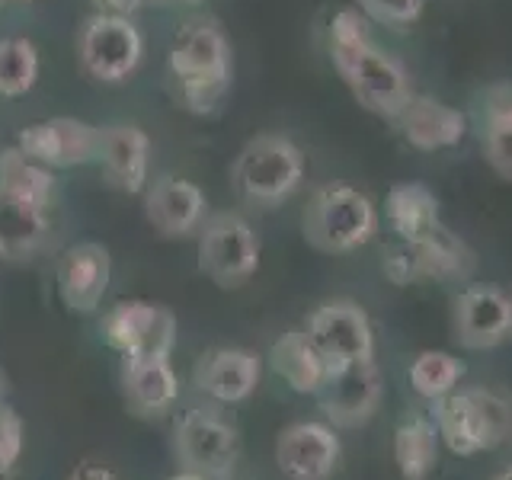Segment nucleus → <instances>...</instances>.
<instances>
[{"mask_svg": "<svg viewBox=\"0 0 512 480\" xmlns=\"http://www.w3.org/2000/svg\"><path fill=\"white\" fill-rule=\"evenodd\" d=\"M330 58L356 103L381 119H397L413 100L410 74L394 55L375 45L368 16L359 7H346L330 20Z\"/></svg>", "mask_w": 512, "mask_h": 480, "instance_id": "obj_1", "label": "nucleus"}, {"mask_svg": "<svg viewBox=\"0 0 512 480\" xmlns=\"http://www.w3.org/2000/svg\"><path fill=\"white\" fill-rule=\"evenodd\" d=\"M356 7L368 16V23L407 29L423 16V0H356Z\"/></svg>", "mask_w": 512, "mask_h": 480, "instance_id": "obj_29", "label": "nucleus"}, {"mask_svg": "<svg viewBox=\"0 0 512 480\" xmlns=\"http://www.w3.org/2000/svg\"><path fill=\"white\" fill-rule=\"evenodd\" d=\"M496 480H512V468H506V471H503L500 477H496Z\"/></svg>", "mask_w": 512, "mask_h": 480, "instance_id": "obj_37", "label": "nucleus"}, {"mask_svg": "<svg viewBox=\"0 0 512 480\" xmlns=\"http://www.w3.org/2000/svg\"><path fill=\"white\" fill-rule=\"evenodd\" d=\"M199 269L221 288H240L260 269V237L237 212H218L199 228Z\"/></svg>", "mask_w": 512, "mask_h": 480, "instance_id": "obj_9", "label": "nucleus"}, {"mask_svg": "<svg viewBox=\"0 0 512 480\" xmlns=\"http://www.w3.org/2000/svg\"><path fill=\"white\" fill-rule=\"evenodd\" d=\"M122 391L125 404L135 416L154 420L167 416L180 400V375L170 359H125L122 362Z\"/></svg>", "mask_w": 512, "mask_h": 480, "instance_id": "obj_21", "label": "nucleus"}, {"mask_svg": "<svg viewBox=\"0 0 512 480\" xmlns=\"http://www.w3.org/2000/svg\"><path fill=\"white\" fill-rule=\"evenodd\" d=\"M167 71L189 112H212L231 87V45L215 23H186L170 45Z\"/></svg>", "mask_w": 512, "mask_h": 480, "instance_id": "obj_3", "label": "nucleus"}, {"mask_svg": "<svg viewBox=\"0 0 512 480\" xmlns=\"http://www.w3.org/2000/svg\"><path fill=\"white\" fill-rule=\"evenodd\" d=\"M173 452L183 471L202 474L208 480H224L240 458L237 426L218 407H192L173 429Z\"/></svg>", "mask_w": 512, "mask_h": 480, "instance_id": "obj_7", "label": "nucleus"}, {"mask_svg": "<svg viewBox=\"0 0 512 480\" xmlns=\"http://www.w3.org/2000/svg\"><path fill=\"white\" fill-rule=\"evenodd\" d=\"M381 394H384L381 372L372 359V362L330 365V372L314 397L333 426L356 429V426H365L378 413Z\"/></svg>", "mask_w": 512, "mask_h": 480, "instance_id": "obj_13", "label": "nucleus"}, {"mask_svg": "<svg viewBox=\"0 0 512 480\" xmlns=\"http://www.w3.org/2000/svg\"><path fill=\"white\" fill-rule=\"evenodd\" d=\"M400 135L416 151H448L468 135V116L432 96L413 93V100L394 119Z\"/></svg>", "mask_w": 512, "mask_h": 480, "instance_id": "obj_18", "label": "nucleus"}, {"mask_svg": "<svg viewBox=\"0 0 512 480\" xmlns=\"http://www.w3.org/2000/svg\"><path fill=\"white\" fill-rule=\"evenodd\" d=\"M263 378V362L250 349H212L196 365V388L215 404H240Z\"/></svg>", "mask_w": 512, "mask_h": 480, "instance_id": "obj_19", "label": "nucleus"}, {"mask_svg": "<svg viewBox=\"0 0 512 480\" xmlns=\"http://www.w3.org/2000/svg\"><path fill=\"white\" fill-rule=\"evenodd\" d=\"M340 439L324 423H292L276 442V464L288 480H327L340 464Z\"/></svg>", "mask_w": 512, "mask_h": 480, "instance_id": "obj_16", "label": "nucleus"}, {"mask_svg": "<svg viewBox=\"0 0 512 480\" xmlns=\"http://www.w3.org/2000/svg\"><path fill=\"white\" fill-rule=\"evenodd\" d=\"M112 260L103 244H74L58 263V295L74 314H93L109 288Z\"/></svg>", "mask_w": 512, "mask_h": 480, "instance_id": "obj_17", "label": "nucleus"}, {"mask_svg": "<svg viewBox=\"0 0 512 480\" xmlns=\"http://www.w3.org/2000/svg\"><path fill=\"white\" fill-rule=\"evenodd\" d=\"M4 4H7V0H0V7H4Z\"/></svg>", "mask_w": 512, "mask_h": 480, "instance_id": "obj_39", "label": "nucleus"}, {"mask_svg": "<svg viewBox=\"0 0 512 480\" xmlns=\"http://www.w3.org/2000/svg\"><path fill=\"white\" fill-rule=\"evenodd\" d=\"M269 365L298 394H317L330 372V362L320 356V349L304 330L282 333L269 349Z\"/></svg>", "mask_w": 512, "mask_h": 480, "instance_id": "obj_24", "label": "nucleus"}, {"mask_svg": "<svg viewBox=\"0 0 512 480\" xmlns=\"http://www.w3.org/2000/svg\"><path fill=\"white\" fill-rule=\"evenodd\" d=\"M304 333L320 349L330 365L346 362H372L375 359V333L368 314L352 301H324L308 317Z\"/></svg>", "mask_w": 512, "mask_h": 480, "instance_id": "obj_14", "label": "nucleus"}, {"mask_svg": "<svg viewBox=\"0 0 512 480\" xmlns=\"http://www.w3.org/2000/svg\"><path fill=\"white\" fill-rule=\"evenodd\" d=\"M205 205V192L196 183L164 176L144 196V215L164 237H189L205 224Z\"/></svg>", "mask_w": 512, "mask_h": 480, "instance_id": "obj_20", "label": "nucleus"}, {"mask_svg": "<svg viewBox=\"0 0 512 480\" xmlns=\"http://www.w3.org/2000/svg\"><path fill=\"white\" fill-rule=\"evenodd\" d=\"M39 80V52L29 39H0V96H26Z\"/></svg>", "mask_w": 512, "mask_h": 480, "instance_id": "obj_27", "label": "nucleus"}, {"mask_svg": "<svg viewBox=\"0 0 512 480\" xmlns=\"http://www.w3.org/2000/svg\"><path fill=\"white\" fill-rule=\"evenodd\" d=\"M304 180V154L285 135H256L234 157L231 183L253 208L282 205Z\"/></svg>", "mask_w": 512, "mask_h": 480, "instance_id": "obj_5", "label": "nucleus"}, {"mask_svg": "<svg viewBox=\"0 0 512 480\" xmlns=\"http://www.w3.org/2000/svg\"><path fill=\"white\" fill-rule=\"evenodd\" d=\"M484 160L496 176L512 183V132H484Z\"/></svg>", "mask_w": 512, "mask_h": 480, "instance_id": "obj_31", "label": "nucleus"}, {"mask_svg": "<svg viewBox=\"0 0 512 480\" xmlns=\"http://www.w3.org/2000/svg\"><path fill=\"white\" fill-rule=\"evenodd\" d=\"M144 52L141 32L128 16L96 13L84 23L77 39V55L84 71L103 84H122L128 74H135Z\"/></svg>", "mask_w": 512, "mask_h": 480, "instance_id": "obj_11", "label": "nucleus"}, {"mask_svg": "<svg viewBox=\"0 0 512 480\" xmlns=\"http://www.w3.org/2000/svg\"><path fill=\"white\" fill-rule=\"evenodd\" d=\"M26 426L10 404H0V480H13L16 461L23 455Z\"/></svg>", "mask_w": 512, "mask_h": 480, "instance_id": "obj_30", "label": "nucleus"}, {"mask_svg": "<svg viewBox=\"0 0 512 480\" xmlns=\"http://www.w3.org/2000/svg\"><path fill=\"white\" fill-rule=\"evenodd\" d=\"M384 215H388V224L397 240H423L445 228L436 192L423 183L391 186L388 199H384Z\"/></svg>", "mask_w": 512, "mask_h": 480, "instance_id": "obj_23", "label": "nucleus"}, {"mask_svg": "<svg viewBox=\"0 0 512 480\" xmlns=\"http://www.w3.org/2000/svg\"><path fill=\"white\" fill-rule=\"evenodd\" d=\"M4 394H7V384H4V375H0V404H7Z\"/></svg>", "mask_w": 512, "mask_h": 480, "instance_id": "obj_36", "label": "nucleus"}, {"mask_svg": "<svg viewBox=\"0 0 512 480\" xmlns=\"http://www.w3.org/2000/svg\"><path fill=\"white\" fill-rule=\"evenodd\" d=\"M170 480H208V477H202V474H192V471H180V474H173Z\"/></svg>", "mask_w": 512, "mask_h": 480, "instance_id": "obj_34", "label": "nucleus"}, {"mask_svg": "<svg viewBox=\"0 0 512 480\" xmlns=\"http://www.w3.org/2000/svg\"><path fill=\"white\" fill-rule=\"evenodd\" d=\"M154 4H196V0H154Z\"/></svg>", "mask_w": 512, "mask_h": 480, "instance_id": "obj_35", "label": "nucleus"}, {"mask_svg": "<svg viewBox=\"0 0 512 480\" xmlns=\"http://www.w3.org/2000/svg\"><path fill=\"white\" fill-rule=\"evenodd\" d=\"M381 272L394 285L452 282L474 272V253L452 231H436L423 240H397L381 256Z\"/></svg>", "mask_w": 512, "mask_h": 480, "instance_id": "obj_8", "label": "nucleus"}, {"mask_svg": "<svg viewBox=\"0 0 512 480\" xmlns=\"http://www.w3.org/2000/svg\"><path fill=\"white\" fill-rule=\"evenodd\" d=\"M461 375H464V365L452 352L426 349L410 365V388L426 400H439L458 388Z\"/></svg>", "mask_w": 512, "mask_h": 480, "instance_id": "obj_26", "label": "nucleus"}, {"mask_svg": "<svg viewBox=\"0 0 512 480\" xmlns=\"http://www.w3.org/2000/svg\"><path fill=\"white\" fill-rule=\"evenodd\" d=\"M100 160L106 167L109 183L138 196L148 189V167H151V138L138 125H109L103 128Z\"/></svg>", "mask_w": 512, "mask_h": 480, "instance_id": "obj_22", "label": "nucleus"}, {"mask_svg": "<svg viewBox=\"0 0 512 480\" xmlns=\"http://www.w3.org/2000/svg\"><path fill=\"white\" fill-rule=\"evenodd\" d=\"M16 4H36V0H16Z\"/></svg>", "mask_w": 512, "mask_h": 480, "instance_id": "obj_38", "label": "nucleus"}, {"mask_svg": "<svg viewBox=\"0 0 512 480\" xmlns=\"http://www.w3.org/2000/svg\"><path fill=\"white\" fill-rule=\"evenodd\" d=\"M455 340L464 349H493L512 333V301L490 285H471L455 298Z\"/></svg>", "mask_w": 512, "mask_h": 480, "instance_id": "obj_15", "label": "nucleus"}, {"mask_svg": "<svg viewBox=\"0 0 512 480\" xmlns=\"http://www.w3.org/2000/svg\"><path fill=\"white\" fill-rule=\"evenodd\" d=\"M100 336L122 359H170L176 343V317L164 304L128 298L106 311Z\"/></svg>", "mask_w": 512, "mask_h": 480, "instance_id": "obj_10", "label": "nucleus"}, {"mask_svg": "<svg viewBox=\"0 0 512 480\" xmlns=\"http://www.w3.org/2000/svg\"><path fill=\"white\" fill-rule=\"evenodd\" d=\"M90 4L100 10V13H119V16H128L135 13L138 7H144L148 0H90Z\"/></svg>", "mask_w": 512, "mask_h": 480, "instance_id": "obj_33", "label": "nucleus"}, {"mask_svg": "<svg viewBox=\"0 0 512 480\" xmlns=\"http://www.w3.org/2000/svg\"><path fill=\"white\" fill-rule=\"evenodd\" d=\"M68 480H116V474H112L106 464H96V461H80L77 468L71 471Z\"/></svg>", "mask_w": 512, "mask_h": 480, "instance_id": "obj_32", "label": "nucleus"}, {"mask_svg": "<svg viewBox=\"0 0 512 480\" xmlns=\"http://www.w3.org/2000/svg\"><path fill=\"white\" fill-rule=\"evenodd\" d=\"M436 429L455 455L493 452L512 429V407L484 388L452 391L436 400Z\"/></svg>", "mask_w": 512, "mask_h": 480, "instance_id": "obj_6", "label": "nucleus"}, {"mask_svg": "<svg viewBox=\"0 0 512 480\" xmlns=\"http://www.w3.org/2000/svg\"><path fill=\"white\" fill-rule=\"evenodd\" d=\"M477 119L484 132H512V84H490L477 100Z\"/></svg>", "mask_w": 512, "mask_h": 480, "instance_id": "obj_28", "label": "nucleus"}, {"mask_svg": "<svg viewBox=\"0 0 512 480\" xmlns=\"http://www.w3.org/2000/svg\"><path fill=\"white\" fill-rule=\"evenodd\" d=\"M439 458V429L426 416H410L394 432V461L404 480H426Z\"/></svg>", "mask_w": 512, "mask_h": 480, "instance_id": "obj_25", "label": "nucleus"}, {"mask_svg": "<svg viewBox=\"0 0 512 480\" xmlns=\"http://www.w3.org/2000/svg\"><path fill=\"white\" fill-rule=\"evenodd\" d=\"M55 180L52 170L29 160L20 148L0 154V256L4 260H29L36 256L52 221Z\"/></svg>", "mask_w": 512, "mask_h": 480, "instance_id": "obj_2", "label": "nucleus"}, {"mask_svg": "<svg viewBox=\"0 0 512 480\" xmlns=\"http://www.w3.org/2000/svg\"><path fill=\"white\" fill-rule=\"evenodd\" d=\"M100 144L103 128L68 116L32 122L16 138V148L48 170H71L93 164V160H100Z\"/></svg>", "mask_w": 512, "mask_h": 480, "instance_id": "obj_12", "label": "nucleus"}, {"mask_svg": "<svg viewBox=\"0 0 512 480\" xmlns=\"http://www.w3.org/2000/svg\"><path fill=\"white\" fill-rule=\"evenodd\" d=\"M301 228L314 250L352 253L378 234V208L356 186L327 183L304 205Z\"/></svg>", "mask_w": 512, "mask_h": 480, "instance_id": "obj_4", "label": "nucleus"}]
</instances>
